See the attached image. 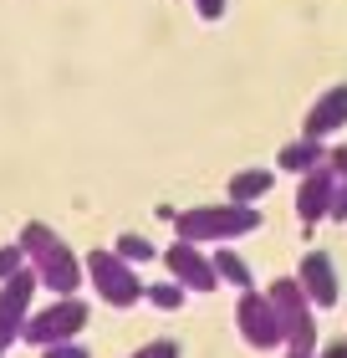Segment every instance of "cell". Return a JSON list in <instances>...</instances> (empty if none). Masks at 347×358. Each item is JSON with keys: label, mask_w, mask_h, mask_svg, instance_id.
<instances>
[{"label": "cell", "mask_w": 347, "mask_h": 358, "mask_svg": "<svg viewBox=\"0 0 347 358\" xmlns=\"http://www.w3.org/2000/svg\"><path fill=\"white\" fill-rule=\"evenodd\" d=\"M21 251H26V266L36 271V282L46 292H57V297H72L82 287V276H87V266L77 262V251L46 220H26L21 225Z\"/></svg>", "instance_id": "obj_1"}, {"label": "cell", "mask_w": 347, "mask_h": 358, "mask_svg": "<svg viewBox=\"0 0 347 358\" xmlns=\"http://www.w3.org/2000/svg\"><path fill=\"white\" fill-rule=\"evenodd\" d=\"M260 225V210L251 205H194V210H179L174 215V236L189 241V246H225L235 236H251Z\"/></svg>", "instance_id": "obj_2"}, {"label": "cell", "mask_w": 347, "mask_h": 358, "mask_svg": "<svg viewBox=\"0 0 347 358\" xmlns=\"http://www.w3.org/2000/svg\"><path fill=\"white\" fill-rule=\"evenodd\" d=\"M266 297H271L276 317H281V333H286L291 353H317V322H311V302H307L302 282H296V276H276Z\"/></svg>", "instance_id": "obj_3"}, {"label": "cell", "mask_w": 347, "mask_h": 358, "mask_svg": "<svg viewBox=\"0 0 347 358\" xmlns=\"http://www.w3.org/2000/svg\"><path fill=\"white\" fill-rule=\"evenodd\" d=\"M87 282H92V292L103 297L108 307H133L138 297H143V282H138V271L123 262L118 251H87Z\"/></svg>", "instance_id": "obj_4"}, {"label": "cell", "mask_w": 347, "mask_h": 358, "mask_svg": "<svg viewBox=\"0 0 347 358\" xmlns=\"http://www.w3.org/2000/svg\"><path fill=\"white\" fill-rule=\"evenodd\" d=\"M87 328V302L82 297H57L52 307H41V313L26 317V343L36 348H57V343H72V338Z\"/></svg>", "instance_id": "obj_5"}, {"label": "cell", "mask_w": 347, "mask_h": 358, "mask_svg": "<svg viewBox=\"0 0 347 358\" xmlns=\"http://www.w3.org/2000/svg\"><path fill=\"white\" fill-rule=\"evenodd\" d=\"M235 328L240 338L251 348H276V343H286V333H281V317H276V307L266 292H240V302H235Z\"/></svg>", "instance_id": "obj_6"}, {"label": "cell", "mask_w": 347, "mask_h": 358, "mask_svg": "<svg viewBox=\"0 0 347 358\" xmlns=\"http://www.w3.org/2000/svg\"><path fill=\"white\" fill-rule=\"evenodd\" d=\"M36 292H41V282H36V271H31V266L21 276H10V282H0V353L26 333L31 297H36Z\"/></svg>", "instance_id": "obj_7"}, {"label": "cell", "mask_w": 347, "mask_h": 358, "mask_svg": "<svg viewBox=\"0 0 347 358\" xmlns=\"http://www.w3.org/2000/svg\"><path fill=\"white\" fill-rule=\"evenodd\" d=\"M163 266H169V282H179L184 292H214V287H220L214 262L205 251H194L189 241H174V246L163 251Z\"/></svg>", "instance_id": "obj_8"}, {"label": "cell", "mask_w": 347, "mask_h": 358, "mask_svg": "<svg viewBox=\"0 0 347 358\" xmlns=\"http://www.w3.org/2000/svg\"><path fill=\"white\" fill-rule=\"evenodd\" d=\"M337 169L332 164H322V169H311L302 174V189H296V215H302V225H317L332 215V200H337Z\"/></svg>", "instance_id": "obj_9"}, {"label": "cell", "mask_w": 347, "mask_h": 358, "mask_svg": "<svg viewBox=\"0 0 347 358\" xmlns=\"http://www.w3.org/2000/svg\"><path fill=\"white\" fill-rule=\"evenodd\" d=\"M296 282H302L311 307H332L337 292H342L337 287V266H332V256H327V251H307L302 266H296Z\"/></svg>", "instance_id": "obj_10"}, {"label": "cell", "mask_w": 347, "mask_h": 358, "mask_svg": "<svg viewBox=\"0 0 347 358\" xmlns=\"http://www.w3.org/2000/svg\"><path fill=\"white\" fill-rule=\"evenodd\" d=\"M337 128H347V83H337V87H327L317 103H311V113H307V123H302V138H327V134H337Z\"/></svg>", "instance_id": "obj_11"}, {"label": "cell", "mask_w": 347, "mask_h": 358, "mask_svg": "<svg viewBox=\"0 0 347 358\" xmlns=\"http://www.w3.org/2000/svg\"><path fill=\"white\" fill-rule=\"evenodd\" d=\"M322 164H327V149H322L317 138H296L276 159V169H291V174H311V169H322Z\"/></svg>", "instance_id": "obj_12"}, {"label": "cell", "mask_w": 347, "mask_h": 358, "mask_svg": "<svg viewBox=\"0 0 347 358\" xmlns=\"http://www.w3.org/2000/svg\"><path fill=\"white\" fill-rule=\"evenodd\" d=\"M271 189H276L271 169H235V174H230V200H235V205H256L260 194H271Z\"/></svg>", "instance_id": "obj_13"}, {"label": "cell", "mask_w": 347, "mask_h": 358, "mask_svg": "<svg viewBox=\"0 0 347 358\" xmlns=\"http://www.w3.org/2000/svg\"><path fill=\"white\" fill-rule=\"evenodd\" d=\"M209 262H214V276H220V282H230L235 292H256V276H251V266H245L235 251H214Z\"/></svg>", "instance_id": "obj_14"}, {"label": "cell", "mask_w": 347, "mask_h": 358, "mask_svg": "<svg viewBox=\"0 0 347 358\" xmlns=\"http://www.w3.org/2000/svg\"><path fill=\"white\" fill-rule=\"evenodd\" d=\"M112 251H118V256H123L128 266H138V262H154V256H163V251L154 246V241H148V236H138V231L118 236V246H112Z\"/></svg>", "instance_id": "obj_15"}, {"label": "cell", "mask_w": 347, "mask_h": 358, "mask_svg": "<svg viewBox=\"0 0 347 358\" xmlns=\"http://www.w3.org/2000/svg\"><path fill=\"white\" fill-rule=\"evenodd\" d=\"M143 297L154 307H163V313H179V307H184V287L179 282H154V287H143Z\"/></svg>", "instance_id": "obj_16"}, {"label": "cell", "mask_w": 347, "mask_h": 358, "mask_svg": "<svg viewBox=\"0 0 347 358\" xmlns=\"http://www.w3.org/2000/svg\"><path fill=\"white\" fill-rule=\"evenodd\" d=\"M21 271H26V251H21V241L0 246V282H10V276H21Z\"/></svg>", "instance_id": "obj_17"}, {"label": "cell", "mask_w": 347, "mask_h": 358, "mask_svg": "<svg viewBox=\"0 0 347 358\" xmlns=\"http://www.w3.org/2000/svg\"><path fill=\"white\" fill-rule=\"evenodd\" d=\"M128 358H179V343H174V338H154V343H143L138 353H128Z\"/></svg>", "instance_id": "obj_18"}, {"label": "cell", "mask_w": 347, "mask_h": 358, "mask_svg": "<svg viewBox=\"0 0 347 358\" xmlns=\"http://www.w3.org/2000/svg\"><path fill=\"white\" fill-rule=\"evenodd\" d=\"M41 358H92L87 348H82L77 343V338H72V343H57V348H41Z\"/></svg>", "instance_id": "obj_19"}, {"label": "cell", "mask_w": 347, "mask_h": 358, "mask_svg": "<svg viewBox=\"0 0 347 358\" xmlns=\"http://www.w3.org/2000/svg\"><path fill=\"white\" fill-rule=\"evenodd\" d=\"M194 10H200L205 21H220V15H225V0H194Z\"/></svg>", "instance_id": "obj_20"}, {"label": "cell", "mask_w": 347, "mask_h": 358, "mask_svg": "<svg viewBox=\"0 0 347 358\" xmlns=\"http://www.w3.org/2000/svg\"><path fill=\"white\" fill-rule=\"evenodd\" d=\"M327 164H332V169H337V179H347V143H337V149H332V154H327Z\"/></svg>", "instance_id": "obj_21"}, {"label": "cell", "mask_w": 347, "mask_h": 358, "mask_svg": "<svg viewBox=\"0 0 347 358\" xmlns=\"http://www.w3.org/2000/svg\"><path fill=\"white\" fill-rule=\"evenodd\" d=\"M327 220H347V179L337 185V200H332V215H327Z\"/></svg>", "instance_id": "obj_22"}, {"label": "cell", "mask_w": 347, "mask_h": 358, "mask_svg": "<svg viewBox=\"0 0 347 358\" xmlns=\"http://www.w3.org/2000/svg\"><path fill=\"white\" fill-rule=\"evenodd\" d=\"M322 358H347V338H342V343H327V348H322Z\"/></svg>", "instance_id": "obj_23"}, {"label": "cell", "mask_w": 347, "mask_h": 358, "mask_svg": "<svg viewBox=\"0 0 347 358\" xmlns=\"http://www.w3.org/2000/svg\"><path fill=\"white\" fill-rule=\"evenodd\" d=\"M291 358H317V353H291Z\"/></svg>", "instance_id": "obj_24"}]
</instances>
